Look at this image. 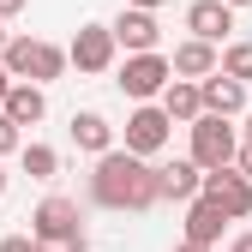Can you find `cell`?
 <instances>
[{
  "mask_svg": "<svg viewBox=\"0 0 252 252\" xmlns=\"http://www.w3.org/2000/svg\"><path fill=\"white\" fill-rule=\"evenodd\" d=\"M18 132H24V126H18L6 108H0V156H18V150H24V138H18Z\"/></svg>",
  "mask_w": 252,
  "mask_h": 252,
  "instance_id": "obj_20",
  "label": "cell"
},
{
  "mask_svg": "<svg viewBox=\"0 0 252 252\" xmlns=\"http://www.w3.org/2000/svg\"><path fill=\"white\" fill-rule=\"evenodd\" d=\"M42 252H60V246H42Z\"/></svg>",
  "mask_w": 252,
  "mask_h": 252,
  "instance_id": "obj_32",
  "label": "cell"
},
{
  "mask_svg": "<svg viewBox=\"0 0 252 252\" xmlns=\"http://www.w3.org/2000/svg\"><path fill=\"white\" fill-rule=\"evenodd\" d=\"M6 90H12V72H6V60H0V102H6Z\"/></svg>",
  "mask_w": 252,
  "mask_h": 252,
  "instance_id": "obj_25",
  "label": "cell"
},
{
  "mask_svg": "<svg viewBox=\"0 0 252 252\" xmlns=\"http://www.w3.org/2000/svg\"><path fill=\"white\" fill-rule=\"evenodd\" d=\"M114 42H120L126 54H144V48L162 42V24H156L150 6H120V18H114Z\"/></svg>",
  "mask_w": 252,
  "mask_h": 252,
  "instance_id": "obj_10",
  "label": "cell"
},
{
  "mask_svg": "<svg viewBox=\"0 0 252 252\" xmlns=\"http://www.w3.org/2000/svg\"><path fill=\"white\" fill-rule=\"evenodd\" d=\"M0 192H6V168H0Z\"/></svg>",
  "mask_w": 252,
  "mask_h": 252,
  "instance_id": "obj_31",
  "label": "cell"
},
{
  "mask_svg": "<svg viewBox=\"0 0 252 252\" xmlns=\"http://www.w3.org/2000/svg\"><path fill=\"white\" fill-rule=\"evenodd\" d=\"M204 192L222 204L234 222H246V216H252V180H246L234 162H228V168H204Z\"/></svg>",
  "mask_w": 252,
  "mask_h": 252,
  "instance_id": "obj_8",
  "label": "cell"
},
{
  "mask_svg": "<svg viewBox=\"0 0 252 252\" xmlns=\"http://www.w3.org/2000/svg\"><path fill=\"white\" fill-rule=\"evenodd\" d=\"M174 138V114L162 102H138L132 114H126V150H138V156H162Z\"/></svg>",
  "mask_w": 252,
  "mask_h": 252,
  "instance_id": "obj_6",
  "label": "cell"
},
{
  "mask_svg": "<svg viewBox=\"0 0 252 252\" xmlns=\"http://www.w3.org/2000/svg\"><path fill=\"white\" fill-rule=\"evenodd\" d=\"M0 60H6L12 78H30V84H54V78H66V66H72V54L54 48V42H42V36H12Z\"/></svg>",
  "mask_w": 252,
  "mask_h": 252,
  "instance_id": "obj_2",
  "label": "cell"
},
{
  "mask_svg": "<svg viewBox=\"0 0 252 252\" xmlns=\"http://www.w3.org/2000/svg\"><path fill=\"white\" fill-rule=\"evenodd\" d=\"M6 42H12V36H6V18H0V54H6Z\"/></svg>",
  "mask_w": 252,
  "mask_h": 252,
  "instance_id": "obj_28",
  "label": "cell"
},
{
  "mask_svg": "<svg viewBox=\"0 0 252 252\" xmlns=\"http://www.w3.org/2000/svg\"><path fill=\"white\" fill-rule=\"evenodd\" d=\"M234 168H240V174H246V180H252V138H246V144H240V156H234Z\"/></svg>",
  "mask_w": 252,
  "mask_h": 252,
  "instance_id": "obj_22",
  "label": "cell"
},
{
  "mask_svg": "<svg viewBox=\"0 0 252 252\" xmlns=\"http://www.w3.org/2000/svg\"><path fill=\"white\" fill-rule=\"evenodd\" d=\"M126 6H150V12H156V6H168V0H126Z\"/></svg>",
  "mask_w": 252,
  "mask_h": 252,
  "instance_id": "obj_27",
  "label": "cell"
},
{
  "mask_svg": "<svg viewBox=\"0 0 252 252\" xmlns=\"http://www.w3.org/2000/svg\"><path fill=\"white\" fill-rule=\"evenodd\" d=\"M30 234H36L42 246H72V240H84V210H78V198L48 192L36 210H30Z\"/></svg>",
  "mask_w": 252,
  "mask_h": 252,
  "instance_id": "obj_4",
  "label": "cell"
},
{
  "mask_svg": "<svg viewBox=\"0 0 252 252\" xmlns=\"http://www.w3.org/2000/svg\"><path fill=\"white\" fill-rule=\"evenodd\" d=\"M90 204H102V210H150V204H162V174H156L150 156L114 144L90 168Z\"/></svg>",
  "mask_w": 252,
  "mask_h": 252,
  "instance_id": "obj_1",
  "label": "cell"
},
{
  "mask_svg": "<svg viewBox=\"0 0 252 252\" xmlns=\"http://www.w3.org/2000/svg\"><path fill=\"white\" fill-rule=\"evenodd\" d=\"M162 108H168L180 126H192V120L204 114V90H198V78H168V90H162Z\"/></svg>",
  "mask_w": 252,
  "mask_h": 252,
  "instance_id": "obj_16",
  "label": "cell"
},
{
  "mask_svg": "<svg viewBox=\"0 0 252 252\" xmlns=\"http://www.w3.org/2000/svg\"><path fill=\"white\" fill-rule=\"evenodd\" d=\"M24 6H30V0H0V18H18Z\"/></svg>",
  "mask_w": 252,
  "mask_h": 252,
  "instance_id": "obj_24",
  "label": "cell"
},
{
  "mask_svg": "<svg viewBox=\"0 0 252 252\" xmlns=\"http://www.w3.org/2000/svg\"><path fill=\"white\" fill-rule=\"evenodd\" d=\"M234 222V216L222 210V204H216L210 192H198V198H186V240H198V246H216V240H222V228Z\"/></svg>",
  "mask_w": 252,
  "mask_h": 252,
  "instance_id": "obj_9",
  "label": "cell"
},
{
  "mask_svg": "<svg viewBox=\"0 0 252 252\" xmlns=\"http://www.w3.org/2000/svg\"><path fill=\"white\" fill-rule=\"evenodd\" d=\"M198 90H204V108H210V114H228V120L246 114V78H234V72L216 66L210 78H198Z\"/></svg>",
  "mask_w": 252,
  "mask_h": 252,
  "instance_id": "obj_11",
  "label": "cell"
},
{
  "mask_svg": "<svg viewBox=\"0 0 252 252\" xmlns=\"http://www.w3.org/2000/svg\"><path fill=\"white\" fill-rule=\"evenodd\" d=\"M228 6H234V12H240V6H252V0H228Z\"/></svg>",
  "mask_w": 252,
  "mask_h": 252,
  "instance_id": "obj_29",
  "label": "cell"
},
{
  "mask_svg": "<svg viewBox=\"0 0 252 252\" xmlns=\"http://www.w3.org/2000/svg\"><path fill=\"white\" fill-rule=\"evenodd\" d=\"M0 108H6L18 126H36V120L48 114V96H42V84H30V78H12V90H6V102H0Z\"/></svg>",
  "mask_w": 252,
  "mask_h": 252,
  "instance_id": "obj_15",
  "label": "cell"
},
{
  "mask_svg": "<svg viewBox=\"0 0 252 252\" xmlns=\"http://www.w3.org/2000/svg\"><path fill=\"white\" fill-rule=\"evenodd\" d=\"M72 144H78L84 156H102V150H114V126H108L96 108H84V114H72Z\"/></svg>",
  "mask_w": 252,
  "mask_h": 252,
  "instance_id": "obj_17",
  "label": "cell"
},
{
  "mask_svg": "<svg viewBox=\"0 0 252 252\" xmlns=\"http://www.w3.org/2000/svg\"><path fill=\"white\" fill-rule=\"evenodd\" d=\"M228 252H252V228H240V234L228 240Z\"/></svg>",
  "mask_w": 252,
  "mask_h": 252,
  "instance_id": "obj_23",
  "label": "cell"
},
{
  "mask_svg": "<svg viewBox=\"0 0 252 252\" xmlns=\"http://www.w3.org/2000/svg\"><path fill=\"white\" fill-rule=\"evenodd\" d=\"M246 138H252V108H246Z\"/></svg>",
  "mask_w": 252,
  "mask_h": 252,
  "instance_id": "obj_30",
  "label": "cell"
},
{
  "mask_svg": "<svg viewBox=\"0 0 252 252\" xmlns=\"http://www.w3.org/2000/svg\"><path fill=\"white\" fill-rule=\"evenodd\" d=\"M156 174H162V198H174V204H186V198L204 192V168L192 162V156H174V162H162Z\"/></svg>",
  "mask_w": 252,
  "mask_h": 252,
  "instance_id": "obj_14",
  "label": "cell"
},
{
  "mask_svg": "<svg viewBox=\"0 0 252 252\" xmlns=\"http://www.w3.org/2000/svg\"><path fill=\"white\" fill-rule=\"evenodd\" d=\"M18 168H24L30 180H54V174H60V156H54L48 144H24V150H18Z\"/></svg>",
  "mask_w": 252,
  "mask_h": 252,
  "instance_id": "obj_18",
  "label": "cell"
},
{
  "mask_svg": "<svg viewBox=\"0 0 252 252\" xmlns=\"http://www.w3.org/2000/svg\"><path fill=\"white\" fill-rule=\"evenodd\" d=\"M168 78H174V60L156 54V48H144V54H126V60H120V78H114V84H120L132 102H162Z\"/></svg>",
  "mask_w": 252,
  "mask_h": 252,
  "instance_id": "obj_5",
  "label": "cell"
},
{
  "mask_svg": "<svg viewBox=\"0 0 252 252\" xmlns=\"http://www.w3.org/2000/svg\"><path fill=\"white\" fill-rule=\"evenodd\" d=\"M174 252H216V246H198V240H180Z\"/></svg>",
  "mask_w": 252,
  "mask_h": 252,
  "instance_id": "obj_26",
  "label": "cell"
},
{
  "mask_svg": "<svg viewBox=\"0 0 252 252\" xmlns=\"http://www.w3.org/2000/svg\"><path fill=\"white\" fill-rule=\"evenodd\" d=\"M186 30L204 42H228V30H234V6L228 0H192L186 6Z\"/></svg>",
  "mask_w": 252,
  "mask_h": 252,
  "instance_id": "obj_12",
  "label": "cell"
},
{
  "mask_svg": "<svg viewBox=\"0 0 252 252\" xmlns=\"http://www.w3.org/2000/svg\"><path fill=\"white\" fill-rule=\"evenodd\" d=\"M72 66L78 72H90V78H96V72H108L114 66V54H120V42H114V24H78V36H72Z\"/></svg>",
  "mask_w": 252,
  "mask_h": 252,
  "instance_id": "obj_7",
  "label": "cell"
},
{
  "mask_svg": "<svg viewBox=\"0 0 252 252\" xmlns=\"http://www.w3.org/2000/svg\"><path fill=\"white\" fill-rule=\"evenodd\" d=\"M186 138H192V144H186V156H192L198 168H228L234 156H240V132H234L228 114H210V108H204L192 126H186Z\"/></svg>",
  "mask_w": 252,
  "mask_h": 252,
  "instance_id": "obj_3",
  "label": "cell"
},
{
  "mask_svg": "<svg viewBox=\"0 0 252 252\" xmlns=\"http://www.w3.org/2000/svg\"><path fill=\"white\" fill-rule=\"evenodd\" d=\"M222 72H234V78L252 84V42H228L222 48Z\"/></svg>",
  "mask_w": 252,
  "mask_h": 252,
  "instance_id": "obj_19",
  "label": "cell"
},
{
  "mask_svg": "<svg viewBox=\"0 0 252 252\" xmlns=\"http://www.w3.org/2000/svg\"><path fill=\"white\" fill-rule=\"evenodd\" d=\"M174 78H210L216 66H222V48L216 42H204V36H186V42H174Z\"/></svg>",
  "mask_w": 252,
  "mask_h": 252,
  "instance_id": "obj_13",
  "label": "cell"
},
{
  "mask_svg": "<svg viewBox=\"0 0 252 252\" xmlns=\"http://www.w3.org/2000/svg\"><path fill=\"white\" fill-rule=\"evenodd\" d=\"M0 252H42V240H36V234H6Z\"/></svg>",
  "mask_w": 252,
  "mask_h": 252,
  "instance_id": "obj_21",
  "label": "cell"
}]
</instances>
